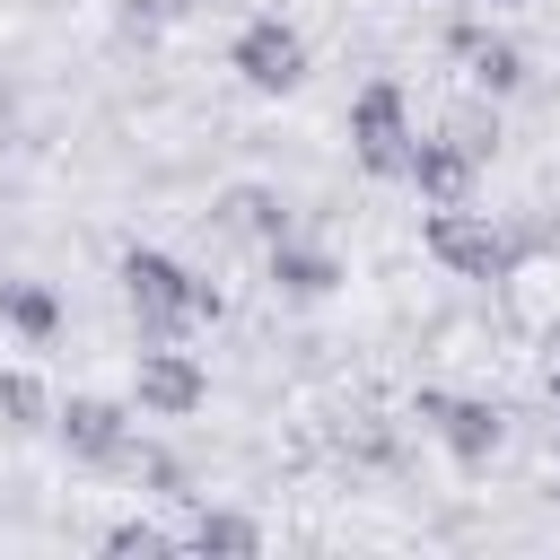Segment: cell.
Instances as JSON below:
<instances>
[{"mask_svg":"<svg viewBox=\"0 0 560 560\" xmlns=\"http://www.w3.org/2000/svg\"><path fill=\"white\" fill-rule=\"evenodd\" d=\"M350 140H359V166L368 175H402V158H411V122H402V88H359V105H350Z\"/></svg>","mask_w":560,"mask_h":560,"instance_id":"2","label":"cell"},{"mask_svg":"<svg viewBox=\"0 0 560 560\" xmlns=\"http://www.w3.org/2000/svg\"><path fill=\"white\" fill-rule=\"evenodd\" d=\"M52 429H61V446H70V455H88V464L122 455V411H114L105 394H70V411H61Z\"/></svg>","mask_w":560,"mask_h":560,"instance_id":"8","label":"cell"},{"mask_svg":"<svg viewBox=\"0 0 560 560\" xmlns=\"http://www.w3.org/2000/svg\"><path fill=\"white\" fill-rule=\"evenodd\" d=\"M122 298H131V306H140V324H158V332H175V324H192V315H219V289H210V280H192L184 262L149 254V245H131V254H122Z\"/></svg>","mask_w":560,"mask_h":560,"instance_id":"1","label":"cell"},{"mask_svg":"<svg viewBox=\"0 0 560 560\" xmlns=\"http://www.w3.org/2000/svg\"><path fill=\"white\" fill-rule=\"evenodd\" d=\"M201 394H210V376L184 350H140V402L149 411H192Z\"/></svg>","mask_w":560,"mask_h":560,"instance_id":"7","label":"cell"},{"mask_svg":"<svg viewBox=\"0 0 560 560\" xmlns=\"http://www.w3.org/2000/svg\"><path fill=\"white\" fill-rule=\"evenodd\" d=\"M420 420H429L464 464H481V455L499 446V429H508V420H499V402H464V394H420Z\"/></svg>","mask_w":560,"mask_h":560,"instance_id":"5","label":"cell"},{"mask_svg":"<svg viewBox=\"0 0 560 560\" xmlns=\"http://www.w3.org/2000/svg\"><path fill=\"white\" fill-rule=\"evenodd\" d=\"M105 551H114V560H158V551H166V534L131 516V525H114V534H105Z\"/></svg>","mask_w":560,"mask_h":560,"instance_id":"15","label":"cell"},{"mask_svg":"<svg viewBox=\"0 0 560 560\" xmlns=\"http://www.w3.org/2000/svg\"><path fill=\"white\" fill-rule=\"evenodd\" d=\"M402 175H411V192H420V201H464V192H472V149H464L455 131H438V140H411Z\"/></svg>","mask_w":560,"mask_h":560,"instance_id":"6","label":"cell"},{"mask_svg":"<svg viewBox=\"0 0 560 560\" xmlns=\"http://www.w3.org/2000/svg\"><path fill=\"white\" fill-rule=\"evenodd\" d=\"M551 402H560V359H551Z\"/></svg>","mask_w":560,"mask_h":560,"instance_id":"16","label":"cell"},{"mask_svg":"<svg viewBox=\"0 0 560 560\" xmlns=\"http://www.w3.org/2000/svg\"><path fill=\"white\" fill-rule=\"evenodd\" d=\"M236 70H245V88L289 96V88L306 79V35H298V26H280V18H254V26L236 35Z\"/></svg>","mask_w":560,"mask_h":560,"instance_id":"4","label":"cell"},{"mask_svg":"<svg viewBox=\"0 0 560 560\" xmlns=\"http://www.w3.org/2000/svg\"><path fill=\"white\" fill-rule=\"evenodd\" d=\"M0 315H9L26 341H52V324H61V306H52L44 280H0Z\"/></svg>","mask_w":560,"mask_h":560,"instance_id":"11","label":"cell"},{"mask_svg":"<svg viewBox=\"0 0 560 560\" xmlns=\"http://www.w3.org/2000/svg\"><path fill=\"white\" fill-rule=\"evenodd\" d=\"M455 52H464V70H472L490 96H508V88L525 79V52H516V44H499V35H481V26H455Z\"/></svg>","mask_w":560,"mask_h":560,"instance_id":"9","label":"cell"},{"mask_svg":"<svg viewBox=\"0 0 560 560\" xmlns=\"http://www.w3.org/2000/svg\"><path fill=\"white\" fill-rule=\"evenodd\" d=\"M228 219H236V228H254V236H271V245H280V201H271V192H228Z\"/></svg>","mask_w":560,"mask_h":560,"instance_id":"14","label":"cell"},{"mask_svg":"<svg viewBox=\"0 0 560 560\" xmlns=\"http://www.w3.org/2000/svg\"><path fill=\"white\" fill-rule=\"evenodd\" d=\"M0 420H9V429H35V420H44V385L18 376V368H0Z\"/></svg>","mask_w":560,"mask_h":560,"instance_id":"13","label":"cell"},{"mask_svg":"<svg viewBox=\"0 0 560 560\" xmlns=\"http://www.w3.org/2000/svg\"><path fill=\"white\" fill-rule=\"evenodd\" d=\"M271 280H280L289 298H324V289H332L341 271H332L324 254H298V245H271Z\"/></svg>","mask_w":560,"mask_h":560,"instance_id":"12","label":"cell"},{"mask_svg":"<svg viewBox=\"0 0 560 560\" xmlns=\"http://www.w3.org/2000/svg\"><path fill=\"white\" fill-rule=\"evenodd\" d=\"M499 9H525V0H499Z\"/></svg>","mask_w":560,"mask_h":560,"instance_id":"17","label":"cell"},{"mask_svg":"<svg viewBox=\"0 0 560 560\" xmlns=\"http://www.w3.org/2000/svg\"><path fill=\"white\" fill-rule=\"evenodd\" d=\"M429 254H438L446 271H464V280H499V271H508V236H499L490 219L455 210V201H438V219H429Z\"/></svg>","mask_w":560,"mask_h":560,"instance_id":"3","label":"cell"},{"mask_svg":"<svg viewBox=\"0 0 560 560\" xmlns=\"http://www.w3.org/2000/svg\"><path fill=\"white\" fill-rule=\"evenodd\" d=\"M184 542H192L201 560H210V551H219V560H254V551H262V534H254L245 516H228V508H201V516L184 525Z\"/></svg>","mask_w":560,"mask_h":560,"instance_id":"10","label":"cell"}]
</instances>
